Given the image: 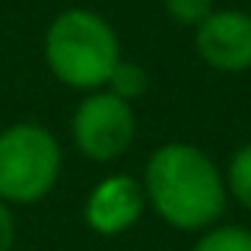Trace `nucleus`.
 <instances>
[{
	"label": "nucleus",
	"instance_id": "obj_6",
	"mask_svg": "<svg viewBox=\"0 0 251 251\" xmlns=\"http://www.w3.org/2000/svg\"><path fill=\"white\" fill-rule=\"evenodd\" d=\"M194 51L210 70L220 74L251 70V13L213 10L194 29Z\"/></svg>",
	"mask_w": 251,
	"mask_h": 251
},
{
	"label": "nucleus",
	"instance_id": "obj_2",
	"mask_svg": "<svg viewBox=\"0 0 251 251\" xmlns=\"http://www.w3.org/2000/svg\"><path fill=\"white\" fill-rule=\"evenodd\" d=\"M42 57L61 86L96 92L108 86L121 61V38L102 13L89 6H67L45 29Z\"/></svg>",
	"mask_w": 251,
	"mask_h": 251
},
{
	"label": "nucleus",
	"instance_id": "obj_10",
	"mask_svg": "<svg viewBox=\"0 0 251 251\" xmlns=\"http://www.w3.org/2000/svg\"><path fill=\"white\" fill-rule=\"evenodd\" d=\"M162 10L175 25H188V29H197L210 13L216 10L213 0H162Z\"/></svg>",
	"mask_w": 251,
	"mask_h": 251
},
{
	"label": "nucleus",
	"instance_id": "obj_11",
	"mask_svg": "<svg viewBox=\"0 0 251 251\" xmlns=\"http://www.w3.org/2000/svg\"><path fill=\"white\" fill-rule=\"evenodd\" d=\"M16 245V220H13V207L0 201V251H13Z\"/></svg>",
	"mask_w": 251,
	"mask_h": 251
},
{
	"label": "nucleus",
	"instance_id": "obj_8",
	"mask_svg": "<svg viewBox=\"0 0 251 251\" xmlns=\"http://www.w3.org/2000/svg\"><path fill=\"white\" fill-rule=\"evenodd\" d=\"M191 251H251V229L235 223H216L197 235Z\"/></svg>",
	"mask_w": 251,
	"mask_h": 251
},
{
	"label": "nucleus",
	"instance_id": "obj_3",
	"mask_svg": "<svg viewBox=\"0 0 251 251\" xmlns=\"http://www.w3.org/2000/svg\"><path fill=\"white\" fill-rule=\"evenodd\" d=\"M64 153L45 124L16 121L0 130V201L10 207L38 203L54 191Z\"/></svg>",
	"mask_w": 251,
	"mask_h": 251
},
{
	"label": "nucleus",
	"instance_id": "obj_4",
	"mask_svg": "<svg viewBox=\"0 0 251 251\" xmlns=\"http://www.w3.org/2000/svg\"><path fill=\"white\" fill-rule=\"evenodd\" d=\"M137 137L134 105L108 89L86 92L70 118V140L89 162H115L130 150Z\"/></svg>",
	"mask_w": 251,
	"mask_h": 251
},
{
	"label": "nucleus",
	"instance_id": "obj_1",
	"mask_svg": "<svg viewBox=\"0 0 251 251\" xmlns=\"http://www.w3.org/2000/svg\"><path fill=\"white\" fill-rule=\"evenodd\" d=\"M140 181L147 191V207L178 232H203L216 226L229 207L223 169L210 153L184 140L156 147Z\"/></svg>",
	"mask_w": 251,
	"mask_h": 251
},
{
	"label": "nucleus",
	"instance_id": "obj_9",
	"mask_svg": "<svg viewBox=\"0 0 251 251\" xmlns=\"http://www.w3.org/2000/svg\"><path fill=\"white\" fill-rule=\"evenodd\" d=\"M105 89L115 92L118 99H124V102L134 105L137 99L147 96V89H150V74H147V67H143V64H137V61H124V57H121Z\"/></svg>",
	"mask_w": 251,
	"mask_h": 251
},
{
	"label": "nucleus",
	"instance_id": "obj_5",
	"mask_svg": "<svg viewBox=\"0 0 251 251\" xmlns=\"http://www.w3.org/2000/svg\"><path fill=\"white\" fill-rule=\"evenodd\" d=\"M143 210H147V191L143 181L134 175H105L92 184L83 203V220L102 239H115L124 235L140 223Z\"/></svg>",
	"mask_w": 251,
	"mask_h": 251
},
{
	"label": "nucleus",
	"instance_id": "obj_7",
	"mask_svg": "<svg viewBox=\"0 0 251 251\" xmlns=\"http://www.w3.org/2000/svg\"><path fill=\"white\" fill-rule=\"evenodd\" d=\"M223 175H226L229 197H232L245 213H251V140L242 143V147L229 156Z\"/></svg>",
	"mask_w": 251,
	"mask_h": 251
}]
</instances>
